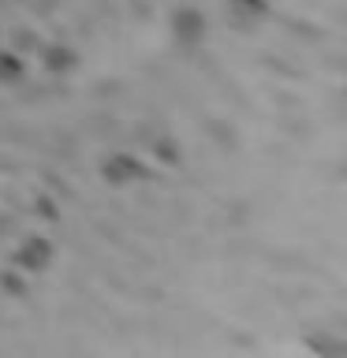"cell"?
I'll use <instances>...</instances> for the list:
<instances>
[{"label": "cell", "mask_w": 347, "mask_h": 358, "mask_svg": "<svg viewBox=\"0 0 347 358\" xmlns=\"http://www.w3.org/2000/svg\"><path fill=\"white\" fill-rule=\"evenodd\" d=\"M71 64H75V52H67V49H49L45 52V67H52V71H67Z\"/></svg>", "instance_id": "5b68a950"}, {"label": "cell", "mask_w": 347, "mask_h": 358, "mask_svg": "<svg viewBox=\"0 0 347 358\" xmlns=\"http://www.w3.org/2000/svg\"><path fill=\"white\" fill-rule=\"evenodd\" d=\"M105 176L112 179V183H127V179L142 176V164L134 161V157H127V153H116V157H108V161H105Z\"/></svg>", "instance_id": "3957f363"}, {"label": "cell", "mask_w": 347, "mask_h": 358, "mask_svg": "<svg viewBox=\"0 0 347 358\" xmlns=\"http://www.w3.org/2000/svg\"><path fill=\"white\" fill-rule=\"evenodd\" d=\"M172 27H176V38L183 45H194V41H201V34H206V19H201L194 8H183Z\"/></svg>", "instance_id": "7a4b0ae2"}, {"label": "cell", "mask_w": 347, "mask_h": 358, "mask_svg": "<svg viewBox=\"0 0 347 358\" xmlns=\"http://www.w3.org/2000/svg\"><path fill=\"white\" fill-rule=\"evenodd\" d=\"M232 11H235L243 22H254V19L265 15V0H232Z\"/></svg>", "instance_id": "277c9868"}, {"label": "cell", "mask_w": 347, "mask_h": 358, "mask_svg": "<svg viewBox=\"0 0 347 358\" xmlns=\"http://www.w3.org/2000/svg\"><path fill=\"white\" fill-rule=\"evenodd\" d=\"M49 257H52V250H49V243H45V239H27L19 246L15 262L22 268H30V273H41V268L49 265Z\"/></svg>", "instance_id": "6da1fadb"}, {"label": "cell", "mask_w": 347, "mask_h": 358, "mask_svg": "<svg viewBox=\"0 0 347 358\" xmlns=\"http://www.w3.org/2000/svg\"><path fill=\"white\" fill-rule=\"evenodd\" d=\"M22 75V60L11 52H0V78H19Z\"/></svg>", "instance_id": "8992f818"}]
</instances>
